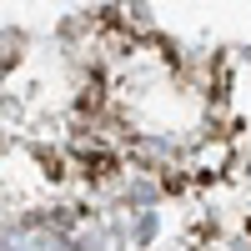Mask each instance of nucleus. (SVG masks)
<instances>
[{"label":"nucleus","mask_w":251,"mask_h":251,"mask_svg":"<svg viewBox=\"0 0 251 251\" xmlns=\"http://www.w3.org/2000/svg\"><path fill=\"white\" fill-rule=\"evenodd\" d=\"M5 251H75L66 236L55 231H40V226H20V231L5 236Z\"/></svg>","instance_id":"nucleus-1"}]
</instances>
